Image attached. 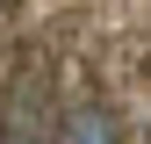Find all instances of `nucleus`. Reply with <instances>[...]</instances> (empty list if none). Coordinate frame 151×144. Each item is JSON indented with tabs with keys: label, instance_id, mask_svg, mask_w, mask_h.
I'll return each instance as SVG.
<instances>
[{
	"label": "nucleus",
	"instance_id": "nucleus-1",
	"mask_svg": "<svg viewBox=\"0 0 151 144\" xmlns=\"http://www.w3.org/2000/svg\"><path fill=\"white\" fill-rule=\"evenodd\" d=\"M43 115H50V79L36 65H22L14 86H7V144H36L43 137Z\"/></svg>",
	"mask_w": 151,
	"mask_h": 144
},
{
	"label": "nucleus",
	"instance_id": "nucleus-3",
	"mask_svg": "<svg viewBox=\"0 0 151 144\" xmlns=\"http://www.w3.org/2000/svg\"><path fill=\"white\" fill-rule=\"evenodd\" d=\"M14 7H22V0H0V14H14Z\"/></svg>",
	"mask_w": 151,
	"mask_h": 144
},
{
	"label": "nucleus",
	"instance_id": "nucleus-2",
	"mask_svg": "<svg viewBox=\"0 0 151 144\" xmlns=\"http://www.w3.org/2000/svg\"><path fill=\"white\" fill-rule=\"evenodd\" d=\"M43 144H122V122H115L108 101H79V108H65V115L50 122Z\"/></svg>",
	"mask_w": 151,
	"mask_h": 144
}]
</instances>
